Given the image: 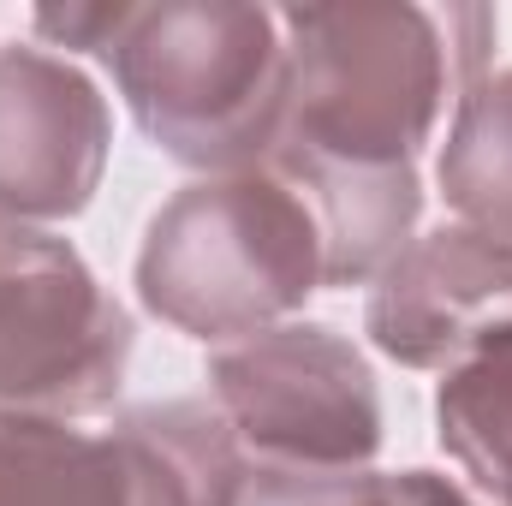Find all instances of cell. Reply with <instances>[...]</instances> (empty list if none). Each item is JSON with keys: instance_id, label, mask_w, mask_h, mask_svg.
<instances>
[{"instance_id": "cell-1", "label": "cell", "mask_w": 512, "mask_h": 506, "mask_svg": "<svg viewBox=\"0 0 512 506\" xmlns=\"http://www.w3.org/2000/svg\"><path fill=\"white\" fill-rule=\"evenodd\" d=\"M108 66L143 137L209 179L268 167L286 137L292 48L274 6H131V24L108 48Z\"/></svg>"}, {"instance_id": "cell-2", "label": "cell", "mask_w": 512, "mask_h": 506, "mask_svg": "<svg viewBox=\"0 0 512 506\" xmlns=\"http://www.w3.org/2000/svg\"><path fill=\"white\" fill-rule=\"evenodd\" d=\"M322 286V227L280 167L185 185L149 221L137 251L143 310L203 346H233L292 322Z\"/></svg>"}, {"instance_id": "cell-3", "label": "cell", "mask_w": 512, "mask_h": 506, "mask_svg": "<svg viewBox=\"0 0 512 506\" xmlns=\"http://www.w3.org/2000/svg\"><path fill=\"white\" fill-rule=\"evenodd\" d=\"M292 102L274 161L417 167V149L459 84L441 12L393 0L286 6Z\"/></svg>"}, {"instance_id": "cell-4", "label": "cell", "mask_w": 512, "mask_h": 506, "mask_svg": "<svg viewBox=\"0 0 512 506\" xmlns=\"http://www.w3.org/2000/svg\"><path fill=\"white\" fill-rule=\"evenodd\" d=\"M245 477L209 399L131 405L114 429L0 417V506H239Z\"/></svg>"}, {"instance_id": "cell-5", "label": "cell", "mask_w": 512, "mask_h": 506, "mask_svg": "<svg viewBox=\"0 0 512 506\" xmlns=\"http://www.w3.org/2000/svg\"><path fill=\"white\" fill-rule=\"evenodd\" d=\"M209 393L262 471H370L382 453L376 376L328 322H280L215 346Z\"/></svg>"}, {"instance_id": "cell-6", "label": "cell", "mask_w": 512, "mask_h": 506, "mask_svg": "<svg viewBox=\"0 0 512 506\" xmlns=\"http://www.w3.org/2000/svg\"><path fill=\"white\" fill-rule=\"evenodd\" d=\"M131 364L126 304L42 227H0V417L114 411Z\"/></svg>"}, {"instance_id": "cell-7", "label": "cell", "mask_w": 512, "mask_h": 506, "mask_svg": "<svg viewBox=\"0 0 512 506\" xmlns=\"http://www.w3.org/2000/svg\"><path fill=\"white\" fill-rule=\"evenodd\" d=\"M114 149L102 90L48 48H0V227H54L90 209Z\"/></svg>"}, {"instance_id": "cell-8", "label": "cell", "mask_w": 512, "mask_h": 506, "mask_svg": "<svg viewBox=\"0 0 512 506\" xmlns=\"http://www.w3.org/2000/svg\"><path fill=\"white\" fill-rule=\"evenodd\" d=\"M364 328L376 352L405 370L453 376L477 364L512 340V251L471 227L411 239L370 286Z\"/></svg>"}, {"instance_id": "cell-9", "label": "cell", "mask_w": 512, "mask_h": 506, "mask_svg": "<svg viewBox=\"0 0 512 506\" xmlns=\"http://www.w3.org/2000/svg\"><path fill=\"white\" fill-rule=\"evenodd\" d=\"M268 167H280L304 191L322 227L328 286H376L405 256L423 215L417 167H316V161H268Z\"/></svg>"}, {"instance_id": "cell-10", "label": "cell", "mask_w": 512, "mask_h": 506, "mask_svg": "<svg viewBox=\"0 0 512 506\" xmlns=\"http://www.w3.org/2000/svg\"><path fill=\"white\" fill-rule=\"evenodd\" d=\"M435 173L459 227L512 251V72H483L459 90Z\"/></svg>"}, {"instance_id": "cell-11", "label": "cell", "mask_w": 512, "mask_h": 506, "mask_svg": "<svg viewBox=\"0 0 512 506\" xmlns=\"http://www.w3.org/2000/svg\"><path fill=\"white\" fill-rule=\"evenodd\" d=\"M435 423L453 465L495 506H512V340L441 381Z\"/></svg>"}, {"instance_id": "cell-12", "label": "cell", "mask_w": 512, "mask_h": 506, "mask_svg": "<svg viewBox=\"0 0 512 506\" xmlns=\"http://www.w3.org/2000/svg\"><path fill=\"white\" fill-rule=\"evenodd\" d=\"M239 506H387L382 471H262L251 465Z\"/></svg>"}, {"instance_id": "cell-13", "label": "cell", "mask_w": 512, "mask_h": 506, "mask_svg": "<svg viewBox=\"0 0 512 506\" xmlns=\"http://www.w3.org/2000/svg\"><path fill=\"white\" fill-rule=\"evenodd\" d=\"M131 24V6H36L30 30L48 48H72V54H102L120 42V30Z\"/></svg>"}, {"instance_id": "cell-14", "label": "cell", "mask_w": 512, "mask_h": 506, "mask_svg": "<svg viewBox=\"0 0 512 506\" xmlns=\"http://www.w3.org/2000/svg\"><path fill=\"white\" fill-rule=\"evenodd\" d=\"M387 506H477L459 483L435 477V471H399L387 477Z\"/></svg>"}]
</instances>
